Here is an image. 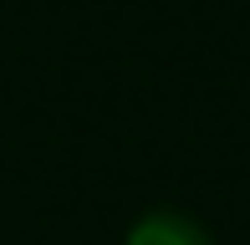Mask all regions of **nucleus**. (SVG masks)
<instances>
[{
    "label": "nucleus",
    "mask_w": 250,
    "mask_h": 245,
    "mask_svg": "<svg viewBox=\"0 0 250 245\" xmlns=\"http://www.w3.org/2000/svg\"><path fill=\"white\" fill-rule=\"evenodd\" d=\"M123 245H209V230L189 215H174V209H148L143 220H133Z\"/></svg>",
    "instance_id": "1"
}]
</instances>
